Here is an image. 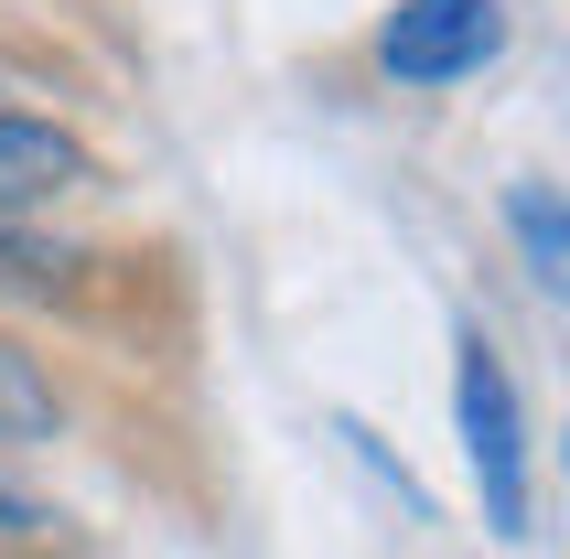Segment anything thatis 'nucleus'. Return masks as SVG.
<instances>
[{"label":"nucleus","instance_id":"nucleus-1","mask_svg":"<svg viewBox=\"0 0 570 559\" xmlns=\"http://www.w3.org/2000/svg\"><path fill=\"white\" fill-rule=\"evenodd\" d=\"M452 420H463V463H474V496H484V528L528 538V420H517V376L495 366V344H463L452 366Z\"/></svg>","mask_w":570,"mask_h":559},{"label":"nucleus","instance_id":"nucleus-2","mask_svg":"<svg viewBox=\"0 0 570 559\" xmlns=\"http://www.w3.org/2000/svg\"><path fill=\"white\" fill-rule=\"evenodd\" d=\"M495 43H507L495 0H399L377 22V65L399 87H463V76L495 65Z\"/></svg>","mask_w":570,"mask_h":559},{"label":"nucleus","instance_id":"nucleus-3","mask_svg":"<svg viewBox=\"0 0 570 559\" xmlns=\"http://www.w3.org/2000/svg\"><path fill=\"white\" fill-rule=\"evenodd\" d=\"M76 184H97V161L76 129H55L43 108H22V97L0 87V226L43 216V205H65Z\"/></svg>","mask_w":570,"mask_h":559},{"label":"nucleus","instance_id":"nucleus-4","mask_svg":"<svg viewBox=\"0 0 570 559\" xmlns=\"http://www.w3.org/2000/svg\"><path fill=\"white\" fill-rule=\"evenodd\" d=\"M507 226H517V248H528L539 280H570V205L549 184H507Z\"/></svg>","mask_w":570,"mask_h":559},{"label":"nucleus","instance_id":"nucleus-5","mask_svg":"<svg viewBox=\"0 0 570 559\" xmlns=\"http://www.w3.org/2000/svg\"><path fill=\"white\" fill-rule=\"evenodd\" d=\"M55 388H43V366L32 355H11L0 344V452H22V441H55Z\"/></svg>","mask_w":570,"mask_h":559},{"label":"nucleus","instance_id":"nucleus-6","mask_svg":"<svg viewBox=\"0 0 570 559\" xmlns=\"http://www.w3.org/2000/svg\"><path fill=\"white\" fill-rule=\"evenodd\" d=\"M11 538H43V506H32L22 484H11V473H0V549H11Z\"/></svg>","mask_w":570,"mask_h":559}]
</instances>
